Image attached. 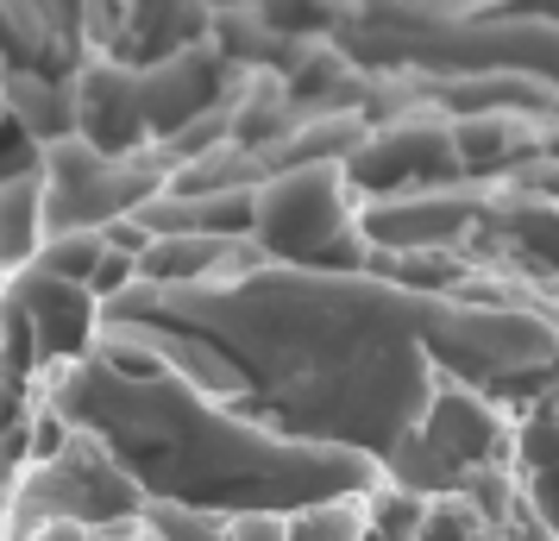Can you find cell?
Returning a JSON list of instances; mask_svg holds the SVG:
<instances>
[{
  "instance_id": "obj_1",
  "label": "cell",
  "mask_w": 559,
  "mask_h": 541,
  "mask_svg": "<svg viewBox=\"0 0 559 541\" xmlns=\"http://www.w3.org/2000/svg\"><path fill=\"white\" fill-rule=\"evenodd\" d=\"M340 170H289L271 189L252 196V227L258 239H277L283 252H314L321 239L346 227V202H340Z\"/></svg>"
},
{
  "instance_id": "obj_2",
  "label": "cell",
  "mask_w": 559,
  "mask_h": 541,
  "mask_svg": "<svg viewBox=\"0 0 559 541\" xmlns=\"http://www.w3.org/2000/svg\"><path fill=\"white\" fill-rule=\"evenodd\" d=\"M45 233H51V221H45V183L38 177L0 183V271L32 264L38 246H45Z\"/></svg>"
},
{
  "instance_id": "obj_3",
  "label": "cell",
  "mask_w": 559,
  "mask_h": 541,
  "mask_svg": "<svg viewBox=\"0 0 559 541\" xmlns=\"http://www.w3.org/2000/svg\"><path fill=\"white\" fill-rule=\"evenodd\" d=\"M289 541H365V504L340 497V504H314V510L289 516Z\"/></svg>"
}]
</instances>
